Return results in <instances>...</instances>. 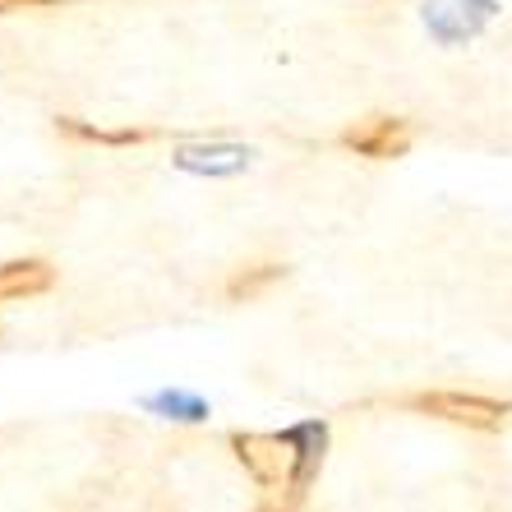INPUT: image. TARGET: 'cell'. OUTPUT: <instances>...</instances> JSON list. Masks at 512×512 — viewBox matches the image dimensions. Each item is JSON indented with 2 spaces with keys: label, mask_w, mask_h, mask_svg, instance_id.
<instances>
[{
  "label": "cell",
  "mask_w": 512,
  "mask_h": 512,
  "mask_svg": "<svg viewBox=\"0 0 512 512\" xmlns=\"http://www.w3.org/2000/svg\"><path fill=\"white\" fill-rule=\"evenodd\" d=\"M406 411L429 420H443V425H462V429H480V434H494L512 420V402L485 393H457V388H429V393H411L402 397Z\"/></svg>",
  "instance_id": "6da1fadb"
},
{
  "label": "cell",
  "mask_w": 512,
  "mask_h": 512,
  "mask_svg": "<svg viewBox=\"0 0 512 512\" xmlns=\"http://www.w3.org/2000/svg\"><path fill=\"white\" fill-rule=\"evenodd\" d=\"M227 443H231V453H236V462L250 471V480L263 494L286 489L291 466H296V448H291L286 434H245V429H236Z\"/></svg>",
  "instance_id": "7a4b0ae2"
},
{
  "label": "cell",
  "mask_w": 512,
  "mask_h": 512,
  "mask_svg": "<svg viewBox=\"0 0 512 512\" xmlns=\"http://www.w3.org/2000/svg\"><path fill=\"white\" fill-rule=\"evenodd\" d=\"M286 439H291V448H296V466H291V480H286V489H277V494H263L259 512H300V503H305V494H310L314 476H319L323 443H328V425L310 420V425L286 429Z\"/></svg>",
  "instance_id": "3957f363"
},
{
  "label": "cell",
  "mask_w": 512,
  "mask_h": 512,
  "mask_svg": "<svg viewBox=\"0 0 512 512\" xmlns=\"http://www.w3.org/2000/svg\"><path fill=\"white\" fill-rule=\"evenodd\" d=\"M411 125L402 116H365L356 125H346L342 130V148L356 157H370V162H393V157H406L411 148Z\"/></svg>",
  "instance_id": "277c9868"
},
{
  "label": "cell",
  "mask_w": 512,
  "mask_h": 512,
  "mask_svg": "<svg viewBox=\"0 0 512 512\" xmlns=\"http://www.w3.org/2000/svg\"><path fill=\"white\" fill-rule=\"evenodd\" d=\"M56 282V268L47 259H10L0 263V305L5 300H28V296H42L51 291Z\"/></svg>",
  "instance_id": "5b68a950"
},
{
  "label": "cell",
  "mask_w": 512,
  "mask_h": 512,
  "mask_svg": "<svg viewBox=\"0 0 512 512\" xmlns=\"http://www.w3.org/2000/svg\"><path fill=\"white\" fill-rule=\"evenodd\" d=\"M56 134H65L74 143H97V148H139V143L153 139V130H134V125L111 130V125H88L79 116H56Z\"/></svg>",
  "instance_id": "8992f818"
},
{
  "label": "cell",
  "mask_w": 512,
  "mask_h": 512,
  "mask_svg": "<svg viewBox=\"0 0 512 512\" xmlns=\"http://www.w3.org/2000/svg\"><path fill=\"white\" fill-rule=\"evenodd\" d=\"M282 277H286L282 263H250V268H236V273L227 277V286H222V291H227L231 305H250V300L268 296Z\"/></svg>",
  "instance_id": "52a82bcc"
},
{
  "label": "cell",
  "mask_w": 512,
  "mask_h": 512,
  "mask_svg": "<svg viewBox=\"0 0 512 512\" xmlns=\"http://www.w3.org/2000/svg\"><path fill=\"white\" fill-rule=\"evenodd\" d=\"M157 406H167V411H176V420H203V416H208V406H203L199 397H185V393H167V397H157Z\"/></svg>",
  "instance_id": "ba28073f"
},
{
  "label": "cell",
  "mask_w": 512,
  "mask_h": 512,
  "mask_svg": "<svg viewBox=\"0 0 512 512\" xmlns=\"http://www.w3.org/2000/svg\"><path fill=\"white\" fill-rule=\"evenodd\" d=\"M42 5H60V0H0V14H19V10H42Z\"/></svg>",
  "instance_id": "9c48e42d"
}]
</instances>
